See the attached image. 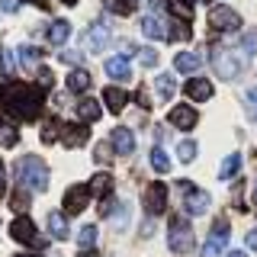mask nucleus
<instances>
[{
  "label": "nucleus",
  "mask_w": 257,
  "mask_h": 257,
  "mask_svg": "<svg viewBox=\"0 0 257 257\" xmlns=\"http://www.w3.org/2000/svg\"><path fill=\"white\" fill-rule=\"evenodd\" d=\"M0 112L7 119H36L42 112V90L20 80L0 84Z\"/></svg>",
  "instance_id": "obj_1"
},
{
  "label": "nucleus",
  "mask_w": 257,
  "mask_h": 257,
  "mask_svg": "<svg viewBox=\"0 0 257 257\" xmlns=\"http://www.w3.org/2000/svg\"><path fill=\"white\" fill-rule=\"evenodd\" d=\"M16 177H20V183L26 190H36V193H42L48 187V167H45V161L36 158V155H26L16 164Z\"/></svg>",
  "instance_id": "obj_2"
},
{
  "label": "nucleus",
  "mask_w": 257,
  "mask_h": 257,
  "mask_svg": "<svg viewBox=\"0 0 257 257\" xmlns=\"http://www.w3.org/2000/svg\"><path fill=\"white\" fill-rule=\"evenodd\" d=\"M209 61H212L215 74L222 80H235L241 71H244V61H241L238 52H231V48H215V52L209 55Z\"/></svg>",
  "instance_id": "obj_3"
},
{
  "label": "nucleus",
  "mask_w": 257,
  "mask_h": 257,
  "mask_svg": "<svg viewBox=\"0 0 257 257\" xmlns=\"http://www.w3.org/2000/svg\"><path fill=\"white\" fill-rule=\"evenodd\" d=\"M167 244H171L174 254H187L193 251V228L183 215H174L171 219V228H167Z\"/></svg>",
  "instance_id": "obj_4"
},
{
  "label": "nucleus",
  "mask_w": 257,
  "mask_h": 257,
  "mask_svg": "<svg viewBox=\"0 0 257 257\" xmlns=\"http://www.w3.org/2000/svg\"><path fill=\"white\" fill-rule=\"evenodd\" d=\"M106 45H109V26H103V23H93V26L80 36V52H87V55L106 52Z\"/></svg>",
  "instance_id": "obj_5"
},
{
  "label": "nucleus",
  "mask_w": 257,
  "mask_h": 257,
  "mask_svg": "<svg viewBox=\"0 0 257 257\" xmlns=\"http://www.w3.org/2000/svg\"><path fill=\"white\" fill-rule=\"evenodd\" d=\"M177 187L183 190V206H187V212L190 215H203L209 206H212V196H209L206 190H196L193 183H187V180H180Z\"/></svg>",
  "instance_id": "obj_6"
},
{
  "label": "nucleus",
  "mask_w": 257,
  "mask_h": 257,
  "mask_svg": "<svg viewBox=\"0 0 257 257\" xmlns=\"http://www.w3.org/2000/svg\"><path fill=\"white\" fill-rule=\"evenodd\" d=\"M241 26V16L231 10V7H212V13H209V29L215 32H235Z\"/></svg>",
  "instance_id": "obj_7"
},
{
  "label": "nucleus",
  "mask_w": 257,
  "mask_h": 257,
  "mask_svg": "<svg viewBox=\"0 0 257 257\" xmlns=\"http://www.w3.org/2000/svg\"><path fill=\"white\" fill-rule=\"evenodd\" d=\"M10 235H13L16 241H23V244H29V247H42V244H45V241L39 238V231H36V222L26 219V215L13 219V225H10Z\"/></svg>",
  "instance_id": "obj_8"
},
{
  "label": "nucleus",
  "mask_w": 257,
  "mask_h": 257,
  "mask_svg": "<svg viewBox=\"0 0 257 257\" xmlns=\"http://www.w3.org/2000/svg\"><path fill=\"white\" fill-rule=\"evenodd\" d=\"M225 241H228V219L225 215H219V219L212 222V235H209L206 247H203V257H215L225 247Z\"/></svg>",
  "instance_id": "obj_9"
},
{
  "label": "nucleus",
  "mask_w": 257,
  "mask_h": 257,
  "mask_svg": "<svg viewBox=\"0 0 257 257\" xmlns=\"http://www.w3.org/2000/svg\"><path fill=\"white\" fill-rule=\"evenodd\" d=\"M164 206H167V187L161 180L148 183V190H145V209L151 215H158V212H164Z\"/></svg>",
  "instance_id": "obj_10"
},
{
  "label": "nucleus",
  "mask_w": 257,
  "mask_h": 257,
  "mask_svg": "<svg viewBox=\"0 0 257 257\" xmlns=\"http://www.w3.org/2000/svg\"><path fill=\"white\" fill-rule=\"evenodd\" d=\"M87 139H90V128H87L84 122L61 125V145L64 148H80V145H87Z\"/></svg>",
  "instance_id": "obj_11"
},
{
  "label": "nucleus",
  "mask_w": 257,
  "mask_h": 257,
  "mask_svg": "<svg viewBox=\"0 0 257 257\" xmlns=\"http://www.w3.org/2000/svg\"><path fill=\"white\" fill-rule=\"evenodd\" d=\"M87 203H90V193H87V187H71L68 193H64V212H68V215L84 212Z\"/></svg>",
  "instance_id": "obj_12"
},
{
  "label": "nucleus",
  "mask_w": 257,
  "mask_h": 257,
  "mask_svg": "<svg viewBox=\"0 0 257 257\" xmlns=\"http://www.w3.org/2000/svg\"><path fill=\"white\" fill-rule=\"evenodd\" d=\"M109 145H112L116 155H132V151H135V135L128 132V128H112Z\"/></svg>",
  "instance_id": "obj_13"
},
{
  "label": "nucleus",
  "mask_w": 257,
  "mask_h": 257,
  "mask_svg": "<svg viewBox=\"0 0 257 257\" xmlns=\"http://www.w3.org/2000/svg\"><path fill=\"white\" fill-rule=\"evenodd\" d=\"M167 119H171V125H177V128H193L199 116H196V109H193V106H174Z\"/></svg>",
  "instance_id": "obj_14"
},
{
  "label": "nucleus",
  "mask_w": 257,
  "mask_h": 257,
  "mask_svg": "<svg viewBox=\"0 0 257 257\" xmlns=\"http://www.w3.org/2000/svg\"><path fill=\"white\" fill-rule=\"evenodd\" d=\"M187 96L196 100V103H203V100L212 96V84H209L206 77H193V80H187Z\"/></svg>",
  "instance_id": "obj_15"
},
{
  "label": "nucleus",
  "mask_w": 257,
  "mask_h": 257,
  "mask_svg": "<svg viewBox=\"0 0 257 257\" xmlns=\"http://www.w3.org/2000/svg\"><path fill=\"white\" fill-rule=\"evenodd\" d=\"M142 32H145L148 39H171L167 23H161L158 16H145V20H142Z\"/></svg>",
  "instance_id": "obj_16"
},
{
  "label": "nucleus",
  "mask_w": 257,
  "mask_h": 257,
  "mask_svg": "<svg viewBox=\"0 0 257 257\" xmlns=\"http://www.w3.org/2000/svg\"><path fill=\"white\" fill-rule=\"evenodd\" d=\"M103 103L109 106V112H122L125 103H128V93L119 90V87H106V90H103Z\"/></svg>",
  "instance_id": "obj_17"
},
{
  "label": "nucleus",
  "mask_w": 257,
  "mask_h": 257,
  "mask_svg": "<svg viewBox=\"0 0 257 257\" xmlns=\"http://www.w3.org/2000/svg\"><path fill=\"white\" fill-rule=\"evenodd\" d=\"M199 64H203V55H196V52H180V55L174 58V68L183 71V74H190V71H199Z\"/></svg>",
  "instance_id": "obj_18"
},
{
  "label": "nucleus",
  "mask_w": 257,
  "mask_h": 257,
  "mask_svg": "<svg viewBox=\"0 0 257 257\" xmlns=\"http://www.w3.org/2000/svg\"><path fill=\"white\" fill-rule=\"evenodd\" d=\"M100 103L96 100H90V96H84V100L77 103V116H80V122H96L100 119Z\"/></svg>",
  "instance_id": "obj_19"
},
{
  "label": "nucleus",
  "mask_w": 257,
  "mask_h": 257,
  "mask_svg": "<svg viewBox=\"0 0 257 257\" xmlns=\"http://www.w3.org/2000/svg\"><path fill=\"white\" fill-rule=\"evenodd\" d=\"M106 74L112 80H128L132 74H128V61H125V55H119V58H109L106 61Z\"/></svg>",
  "instance_id": "obj_20"
},
{
  "label": "nucleus",
  "mask_w": 257,
  "mask_h": 257,
  "mask_svg": "<svg viewBox=\"0 0 257 257\" xmlns=\"http://www.w3.org/2000/svg\"><path fill=\"white\" fill-rule=\"evenodd\" d=\"M87 193H93V196H103V199H106L109 193H112V177H109V174H96L93 180H90V187H87Z\"/></svg>",
  "instance_id": "obj_21"
},
{
  "label": "nucleus",
  "mask_w": 257,
  "mask_h": 257,
  "mask_svg": "<svg viewBox=\"0 0 257 257\" xmlns=\"http://www.w3.org/2000/svg\"><path fill=\"white\" fill-rule=\"evenodd\" d=\"M68 36H71V23L68 20H58V23L48 26V39H52V45H64Z\"/></svg>",
  "instance_id": "obj_22"
},
{
  "label": "nucleus",
  "mask_w": 257,
  "mask_h": 257,
  "mask_svg": "<svg viewBox=\"0 0 257 257\" xmlns=\"http://www.w3.org/2000/svg\"><path fill=\"white\" fill-rule=\"evenodd\" d=\"M20 61H23V68H26V71H32L39 61H42V48H39V45H23L20 48Z\"/></svg>",
  "instance_id": "obj_23"
},
{
  "label": "nucleus",
  "mask_w": 257,
  "mask_h": 257,
  "mask_svg": "<svg viewBox=\"0 0 257 257\" xmlns=\"http://www.w3.org/2000/svg\"><path fill=\"white\" fill-rule=\"evenodd\" d=\"M68 90H74V93L90 90V74H87V71H71V77H68Z\"/></svg>",
  "instance_id": "obj_24"
},
{
  "label": "nucleus",
  "mask_w": 257,
  "mask_h": 257,
  "mask_svg": "<svg viewBox=\"0 0 257 257\" xmlns=\"http://www.w3.org/2000/svg\"><path fill=\"white\" fill-rule=\"evenodd\" d=\"M48 231H52L58 241L68 238V219H64L61 212H52V215H48Z\"/></svg>",
  "instance_id": "obj_25"
},
{
  "label": "nucleus",
  "mask_w": 257,
  "mask_h": 257,
  "mask_svg": "<svg viewBox=\"0 0 257 257\" xmlns=\"http://www.w3.org/2000/svg\"><path fill=\"white\" fill-rule=\"evenodd\" d=\"M155 87H158V96H161V100H171V96H174V90H177V84H174V77L171 74H161L158 80H155Z\"/></svg>",
  "instance_id": "obj_26"
},
{
  "label": "nucleus",
  "mask_w": 257,
  "mask_h": 257,
  "mask_svg": "<svg viewBox=\"0 0 257 257\" xmlns=\"http://www.w3.org/2000/svg\"><path fill=\"white\" fill-rule=\"evenodd\" d=\"M103 4H106V10L109 13H116V16H128L135 10V4H139V0H103Z\"/></svg>",
  "instance_id": "obj_27"
},
{
  "label": "nucleus",
  "mask_w": 257,
  "mask_h": 257,
  "mask_svg": "<svg viewBox=\"0 0 257 257\" xmlns=\"http://www.w3.org/2000/svg\"><path fill=\"white\" fill-rule=\"evenodd\" d=\"M241 171V155H228L222 161V167H219V177L222 180H228V177H235Z\"/></svg>",
  "instance_id": "obj_28"
},
{
  "label": "nucleus",
  "mask_w": 257,
  "mask_h": 257,
  "mask_svg": "<svg viewBox=\"0 0 257 257\" xmlns=\"http://www.w3.org/2000/svg\"><path fill=\"white\" fill-rule=\"evenodd\" d=\"M151 167H155L158 174H167V171H171V158L164 155V148H161V145L151 151Z\"/></svg>",
  "instance_id": "obj_29"
},
{
  "label": "nucleus",
  "mask_w": 257,
  "mask_h": 257,
  "mask_svg": "<svg viewBox=\"0 0 257 257\" xmlns=\"http://www.w3.org/2000/svg\"><path fill=\"white\" fill-rule=\"evenodd\" d=\"M93 241H96V225H84V228H80V235H77L80 251H90V247H93Z\"/></svg>",
  "instance_id": "obj_30"
},
{
  "label": "nucleus",
  "mask_w": 257,
  "mask_h": 257,
  "mask_svg": "<svg viewBox=\"0 0 257 257\" xmlns=\"http://www.w3.org/2000/svg\"><path fill=\"white\" fill-rule=\"evenodd\" d=\"M167 7L177 13V20H180V23H190V20H193V7L183 4V0H167Z\"/></svg>",
  "instance_id": "obj_31"
},
{
  "label": "nucleus",
  "mask_w": 257,
  "mask_h": 257,
  "mask_svg": "<svg viewBox=\"0 0 257 257\" xmlns=\"http://www.w3.org/2000/svg\"><path fill=\"white\" fill-rule=\"evenodd\" d=\"M13 68H16V61H13V52L10 48H0V74L4 77H13Z\"/></svg>",
  "instance_id": "obj_32"
},
{
  "label": "nucleus",
  "mask_w": 257,
  "mask_h": 257,
  "mask_svg": "<svg viewBox=\"0 0 257 257\" xmlns=\"http://www.w3.org/2000/svg\"><path fill=\"white\" fill-rule=\"evenodd\" d=\"M55 139H61V125L55 122V119H48V122L42 125V142H45V145H52Z\"/></svg>",
  "instance_id": "obj_33"
},
{
  "label": "nucleus",
  "mask_w": 257,
  "mask_h": 257,
  "mask_svg": "<svg viewBox=\"0 0 257 257\" xmlns=\"http://www.w3.org/2000/svg\"><path fill=\"white\" fill-rule=\"evenodd\" d=\"M177 155H180V161L187 164V161L196 158V142H190V139H183L180 145H177Z\"/></svg>",
  "instance_id": "obj_34"
},
{
  "label": "nucleus",
  "mask_w": 257,
  "mask_h": 257,
  "mask_svg": "<svg viewBox=\"0 0 257 257\" xmlns=\"http://www.w3.org/2000/svg\"><path fill=\"white\" fill-rule=\"evenodd\" d=\"M241 48H244L247 55H257V29H247L244 36H241Z\"/></svg>",
  "instance_id": "obj_35"
},
{
  "label": "nucleus",
  "mask_w": 257,
  "mask_h": 257,
  "mask_svg": "<svg viewBox=\"0 0 257 257\" xmlns=\"http://www.w3.org/2000/svg\"><path fill=\"white\" fill-rule=\"evenodd\" d=\"M135 52H139V61L145 64V68H155V64H158V52H155V48L145 45V48H135Z\"/></svg>",
  "instance_id": "obj_36"
},
{
  "label": "nucleus",
  "mask_w": 257,
  "mask_h": 257,
  "mask_svg": "<svg viewBox=\"0 0 257 257\" xmlns=\"http://www.w3.org/2000/svg\"><path fill=\"white\" fill-rule=\"evenodd\" d=\"M10 206L16 209V212H26V206H29V193H26V190H16L13 196H10Z\"/></svg>",
  "instance_id": "obj_37"
},
{
  "label": "nucleus",
  "mask_w": 257,
  "mask_h": 257,
  "mask_svg": "<svg viewBox=\"0 0 257 257\" xmlns=\"http://www.w3.org/2000/svg\"><path fill=\"white\" fill-rule=\"evenodd\" d=\"M93 158H96V164H109V158H112V148H109V142H100V145H96Z\"/></svg>",
  "instance_id": "obj_38"
},
{
  "label": "nucleus",
  "mask_w": 257,
  "mask_h": 257,
  "mask_svg": "<svg viewBox=\"0 0 257 257\" xmlns=\"http://www.w3.org/2000/svg\"><path fill=\"white\" fill-rule=\"evenodd\" d=\"M244 106H247V116H251L254 119V122H257V87H251V90H247V96H244Z\"/></svg>",
  "instance_id": "obj_39"
},
{
  "label": "nucleus",
  "mask_w": 257,
  "mask_h": 257,
  "mask_svg": "<svg viewBox=\"0 0 257 257\" xmlns=\"http://www.w3.org/2000/svg\"><path fill=\"white\" fill-rule=\"evenodd\" d=\"M52 84H55V74L48 68H39V90H48Z\"/></svg>",
  "instance_id": "obj_40"
},
{
  "label": "nucleus",
  "mask_w": 257,
  "mask_h": 257,
  "mask_svg": "<svg viewBox=\"0 0 257 257\" xmlns=\"http://www.w3.org/2000/svg\"><path fill=\"white\" fill-rule=\"evenodd\" d=\"M135 100H139V106H142V109H148V106H151V103H148V90H145V87H142L139 93H135Z\"/></svg>",
  "instance_id": "obj_41"
},
{
  "label": "nucleus",
  "mask_w": 257,
  "mask_h": 257,
  "mask_svg": "<svg viewBox=\"0 0 257 257\" xmlns=\"http://www.w3.org/2000/svg\"><path fill=\"white\" fill-rule=\"evenodd\" d=\"M0 196H7V167L0 161Z\"/></svg>",
  "instance_id": "obj_42"
},
{
  "label": "nucleus",
  "mask_w": 257,
  "mask_h": 257,
  "mask_svg": "<svg viewBox=\"0 0 257 257\" xmlns=\"http://www.w3.org/2000/svg\"><path fill=\"white\" fill-rule=\"evenodd\" d=\"M247 247H251V251H257V228L247 231Z\"/></svg>",
  "instance_id": "obj_43"
},
{
  "label": "nucleus",
  "mask_w": 257,
  "mask_h": 257,
  "mask_svg": "<svg viewBox=\"0 0 257 257\" xmlns=\"http://www.w3.org/2000/svg\"><path fill=\"white\" fill-rule=\"evenodd\" d=\"M29 4H36V7H42V10H48V0H29Z\"/></svg>",
  "instance_id": "obj_44"
},
{
  "label": "nucleus",
  "mask_w": 257,
  "mask_h": 257,
  "mask_svg": "<svg viewBox=\"0 0 257 257\" xmlns=\"http://www.w3.org/2000/svg\"><path fill=\"white\" fill-rule=\"evenodd\" d=\"M225 257H247V254H244V251H228Z\"/></svg>",
  "instance_id": "obj_45"
},
{
  "label": "nucleus",
  "mask_w": 257,
  "mask_h": 257,
  "mask_svg": "<svg viewBox=\"0 0 257 257\" xmlns=\"http://www.w3.org/2000/svg\"><path fill=\"white\" fill-rule=\"evenodd\" d=\"M80 257H96V251H80Z\"/></svg>",
  "instance_id": "obj_46"
},
{
  "label": "nucleus",
  "mask_w": 257,
  "mask_h": 257,
  "mask_svg": "<svg viewBox=\"0 0 257 257\" xmlns=\"http://www.w3.org/2000/svg\"><path fill=\"white\" fill-rule=\"evenodd\" d=\"M13 257H36V254H13Z\"/></svg>",
  "instance_id": "obj_47"
},
{
  "label": "nucleus",
  "mask_w": 257,
  "mask_h": 257,
  "mask_svg": "<svg viewBox=\"0 0 257 257\" xmlns=\"http://www.w3.org/2000/svg\"><path fill=\"white\" fill-rule=\"evenodd\" d=\"M64 4H68V7H74V4H77V0H64Z\"/></svg>",
  "instance_id": "obj_48"
},
{
  "label": "nucleus",
  "mask_w": 257,
  "mask_h": 257,
  "mask_svg": "<svg viewBox=\"0 0 257 257\" xmlns=\"http://www.w3.org/2000/svg\"><path fill=\"white\" fill-rule=\"evenodd\" d=\"M254 203H257V187H254Z\"/></svg>",
  "instance_id": "obj_49"
},
{
  "label": "nucleus",
  "mask_w": 257,
  "mask_h": 257,
  "mask_svg": "<svg viewBox=\"0 0 257 257\" xmlns=\"http://www.w3.org/2000/svg\"><path fill=\"white\" fill-rule=\"evenodd\" d=\"M187 4H199V0H187Z\"/></svg>",
  "instance_id": "obj_50"
}]
</instances>
